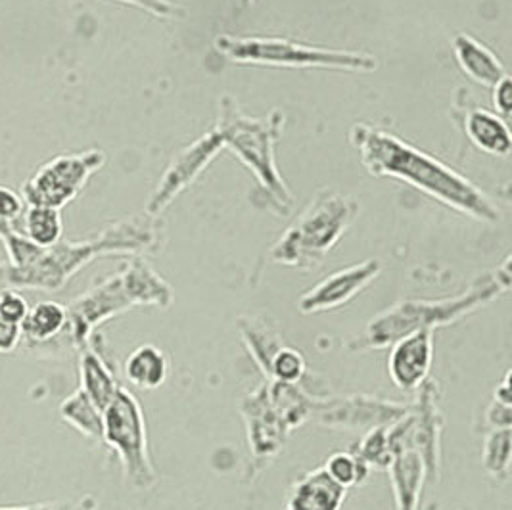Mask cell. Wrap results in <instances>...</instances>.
<instances>
[{"mask_svg": "<svg viewBox=\"0 0 512 510\" xmlns=\"http://www.w3.org/2000/svg\"><path fill=\"white\" fill-rule=\"evenodd\" d=\"M350 142L363 167L373 177H388L415 186L422 194L476 221H501V209L491 202L486 192L447 163L399 139L394 133L369 123H355L351 127Z\"/></svg>", "mask_w": 512, "mask_h": 510, "instance_id": "6da1fadb", "label": "cell"}, {"mask_svg": "<svg viewBox=\"0 0 512 510\" xmlns=\"http://www.w3.org/2000/svg\"><path fill=\"white\" fill-rule=\"evenodd\" d=\"M160 244V223L148 213L135 215L106 227L94 238L81 242L60 240L50 248H43L33 263L20 269L0 263V290L58 292L96 257L156 252Z\"/></svg>", "mask_w": 512, "mask_h": 510, "instance_id": "7a4b0ae2", "label": "cell"}, {"mask_svg": "<svg viewBox=\"0 0 512 510\" xmlns=\"http://www.w3.org/2000/svg\"><path fill=\"white\" fill-rule=\"evenodd\" d=\"M511 257L503 261L493 273L480 275L470 284V288L447 300H405L382 311L371 319L363 334L348 342L350 351H371L390 348L397 340L440 326L453 325L466 315L474 313L478 307L495 302L501 294L511 290Z\"/></svg>", "mask_w": 512, "mask_h": 510, "instance_id": "3957f363", "label": "cell"}, {"mask_svg": "<svg viewBox=\"0 0 512 510\" xmlns=\"http://www.w3.org/2000/svg\"><path fill=\"white\" fill-rule=\"evenodd\" d=\"M173 302L171 286L150 263L133 255L117 273L98 280L85 294L75 298L68 309L66 344L83 351L93 344L94 330L133 307L167 309Z\"/></svg>", "mask_w": 512, "mask_h": 510, "instance_id": "277c9868", "label": "cell"}, {"mask_svg": "<svg viewBox=\"0 0 512 510\" xmlns=\"http://www.w3.org/2000/svg\"><path fill=\"white\" fill-rule=\"evenodd\" d=\"M315 395L305 392L300 384L265 380L256 392L246 395L238 411L244 418L250 447L248 480H254L279 457L288 436L311 422Z\"/></svg>", "mask_w": 512, "mask_h": 510, "instance_id": "5b68a950", "label": "cell"}, {"mask_svg": "<svg viewBox=\"0 0 512 510\" xmlns=\"http://www.w3.org/2000/svg\"><path fill=\"white\" fill-rule=\"evenodd\" d=\"M217 125L225 137V150H231L254 173L259 192L269 198L267 208L286 215L292 208V194L275 162V144L284 129V116L280 112L267 117L244 116L233 98L225 96Z\"/></svg>", "mask_w": 512, "mask_h": 510, "instance_id": "8992f818", "label": "cell"}, {"mask_svg": "<svg viewBox=\"0 0 512 510\" xmlns=\"http://www.w3.org/2000/svg\"><path fill=\"white\" fill-rule=\"evenodd\" d=\"M359 204L346 194L321 190L271 248V261L311 273L350 229Z\"/></svg>", "mask_w": 512, "mask_h": 510, "instance_id": "52a82bcc", "label": "cell"}, {"mask_svg": "<svg viewBox=\"0 0 512 510\" xmlns=\"http://www.w3.org/2000/svg\"><path fill=\"white\" fill-rule=\"evenodd\" d=\"M215 50L236 64L298 68V70H334L371 73L378 68L373 54L357 50L309 47L282 37H234L219 35L213 41Z\"/></svg>", "mask_w": 512, "mask_h": 510, "instance_id": "ba28073f", "label": "cell"}, {"mask_svg": "<svg viewBox=\"0 0 512 510\" xmlns=\"http://www.w3.org/2000/svg\"><path fill=\"white\" fill-rule=\"evenodd\" d=\"M102 420V441L116 453L127 484L140 491L156 486L158 474L150 459L146 420L139 399L121 386L104 409Z\"/></svg>", "mask_w": 512, "mask_h": 510, "instance_id": "9c48e42d", "label": "cell"}, {"mask_svg": "<svg viewBox=\"0 0 512 510\" xmlns=\"http://www.w3.org/2000/svg\"><path fill=\"white\" fill-rule=\"evenodd\" d=\"M417 392V401L409 405V411L388 426V441L394 455L403 451L417 453L424 466V484L434 487L440 480L442 464L440 384L428 378Z\"/></svg>", "mask_w": 512, "mask_h": 510, "instance_id": "30bf717a", "label": "cell"}, {"mask_svg": "<svg viewBox=\"0 0 512 510\" xmlns=\"http://www.w3.org/2000/svg\"><path fill=\"white\" fill-rule=\"evenodd\" d=\"M106 163L102 150L62 154L39 167L25 183L22 196L29 206L62 209L85 188L87 181Z\"/></svg>", "mask_w": 512, "mask_h": 510, "instance_id": "8fae6325", "label": "cell"}, {"mask_svg": "<svg viewBox=\"0 0 512 510\" xmlns=\"http://www.w3.org/2000/svg\"><path fill=\"white\" fill-rule=\"evenodd\" d=\"M409 411V405L374 395H315L311 422L332 430H371L388 426Z\"/></svg>", "mask_w": 512, "mask_h": 510, "instance_id": "7c38bea8", "label": "cell"}, {"mask_svg": "<svg viewBox=\"0 0 512 510\" xmlns=\"http://www.w3.org/2000/svg\"><path fill=\"white\" fill-rule=\"evenodd\" d=\"M221 150H225V137L219 125H215L210 133L202 135L200 139L188 144L187 148H183L173 158V162L169 163L160 185L146 204V213L152 217L160 215L163 209L202 175V171Z\"/></svg>", "mask_w": 512, "mask_h": 510, "instance_id": "4fadbf2b", "label": "cell"}, {"mask_svg": "<svg viewBox=\"0 0 512 510\" xmlns=\"http://www.w3.org/2000/svg\"><path fill=\"white\" fill-rule=\"evenodd\" d=\"M380 271H382V265L376 259H367L363 263L336 271L330 277L321 280L317 286H313L311 290H307L300 298L298 307L303 315L334 311L351 302L367 286H371L374 280L378 279Z\"/></svg>", "mask_w": 512, "mask_h": 510, "instance_id": "5bb4252c", "label": "cell"}, {"mask_svg": "<svg viewBox=\"0 0 512 510\" xmlns=\"http://www.w3.org/2000/svg\"><path fill=\"white\" fill-rule=\"evenodd\" d=\"M390 348L388 372L392 382L403 392H417L428 380L434 363V332L409 334Z\"/></svg>", "mask_w": 512, "mask_h": 510, "instance_id": "9a60e30c", "label": "cell"}, {"mask_svg": "<svg viewBox=\"0 0 512 510\" xmlns=\"http://www.w3.org/2000/svg\"><path fill=\"white\" fill-rule=\"evenodd\" d=\"M461 121L468 140L484 154L495 158H507L511 154V129L505 117L497 116L478 106H468Z\"/></svg>", "mask_w": 512, "mask_h": 510, "instance_id": "2e32d148", "label": "cell"}, {"mask_svg": "<svg viewBox=\"0 0 512 510\" xmlns=\"http://www.w3.org/2000/svg\"><path fill=\"white\" fill-rule=\"evenodd\" d=\"M348 489L338 486L319 466L302 476L288 495L286 510H340Z\"/></svg>", "mask_w": 512, "mask_h": 510, "instance_id": "e0dca14e", "label": "cell"}, {"mask_svg": "<svg viewBox=\"0 0 512 510\" xmlns=\"http://www.w3.org/2000/svg\"><path fill=\"white\" fill-rule=\"evenodd\" d=\"M453 52L459 68L478 85L495 87L503 77L509 75L501 58L468 33H457L453 37Z\"/></svg>", "mask_w": 512, "mask_h": 510, "instance_id": "ac0fdd59", "label": "cell"}, {"mask_svg": "<svg viewBox=\"0 0 512 510\" xmlns=\"http://www.w3.org/2000/svg\"><path fill=\"white\" fill-rule=\"evenodd\" d=\"M79 378V388L91 397V401L102 413L121 388L114 369L106 363L102 353L94 348V342L89 348L79 351Z\"/></svg>", "mask_w": 512, "mask_h": 510, "instance_id": "d6986e66", "label": "cell"}, {"mask_svg": "<svg viewBox=\"0 0 512 510\" xmlns=\"http://www.w3.org/2000/svg\"><path fill=\"white\" fill-rule=\"evenodd\" d=\"M396 510H420L424 491V466L417 453L403 451L388 466Z\"/></svg>", "mask_w": 512, "mask_h": 510, "instance_id": "ffe728a7", "label": "cell"}, {"mask_svg": "<svg viewBox=\"0 0 512 510\" xmlns=\"http://www.w3.org/2000/svg\"><path fill=\"white\" fill-rule=\"evenodd\" d=\"M68 326V309L62 303L45 300L29 309L24 323L22 336L29 344L47 346L64 338Z\"/></svg>", "mask_w": 512, "mask_h": 510, "instance_id": "44dd1931", "label": "cell"}, {"mask_svg": "<svg viewBox=\"0 0 512 510\" xmlns=\"http://www.w3.org/2000/svg\"><path fill=\"white\" fill-rule=\"evenodd\" d=\"M123 374L127 382L139 390H158L167 380L169 361L162 349L146 344L127 357Z\"/></svg>", "mask_w": 512, "mask_h": 510, "instance_id": "7402d4cb", "label": "cell"}, {"mask_svg": "<svg viewBox=\"0 0 512 510\" xmlns=\"http://www.w3.org/2000/svg\"><path fill=\"white\" fill-rule=\"evenodd\" d=\"M238 332L250 357L256 361L259 371L263 372V376H267L275 353L284 346L279 330L269 325V321L263 317H240Z\"/></svg>", "mask_w": 512, "mask_h": 510, "instance_id": "603a6c76", "label": "cell"}, {"mask_svg": "<svg viewBox=\"0 0 512 510\" xmlns=\"http://www.w3.org/2000/svg\"><path fill=\"white\" fill-rule=\"evenodd\" d=\"M60 415L85 438L102 440V430H104L102 411L81 388L64 399L60 407Z\"/></svg>", "mask_w": 512, "mask_h": 510, "instance_id": "cb8c5ba5", "label": "cell"}, {"mask_svg": "<svg viewBox=\"0 0 512 510\" xmlns=\"http://www.w3.org/2000/svg\"><path fill=\"white\" fill-rule=\"evenodd\" d=\"M25 236L39 248H50L62 240V217L60 209L29 206L24 217Z\"/></svg>", "mask_w": 512, "mask_h": 510, "instance_id": "d4e9b609", "label": "cell"}, {"mask_svg": "<svg viewBox=\"0 0 512 510\" xmlns=\"http://www.w3.org/2000/svg\"><path fill=\"white\" fill-rule=\"evenodd\" d=\"M388 426H378V428L367 430L363 434V438L351 447V451L371 470L373 468L374 470H388V466L396 457L390 447V441H388Z\"/></svg>", "mask_w": 512, "mask_h": 510, "instance_id": "484cf974", "label": "cell"}, {"mask_svg": "<svg viewBox=\"0 0 512 510\" xmlns=\"http://www.w3.org/2000/svg\"><path fill=\"white\" fill-rule=\"evenodd\" d=\"M512 457V430L499 428L491 430L482 449V463L493 478H505L511 468Z\"/></svg>", "mask_w": 512, "mask_h": 510, "instance_id": "4316f807", "label": "cell"}, {"mask_svg": "<svg viewBox=\"0 0 512 510\" xmlns=\"http://www.w3.org/2000/svg\"><path fill=\"white\" fill-rule=\"evenodd\" d=\"M326 474L344 489L365 484L371 468L363 463L353 451H338L328 457L325 466Z\"/></svg>", "mask_w": 512, "mask_h": 510, "instance_id": "83f0119b", "label": "cell"}, {"mask_svg": "<svg viewBox=\"0 0 512 510\" xmlns=\"http://www.w3.org/2000/svg\"><path fill=\"white\" fill-rule=\"evenodd\" d=\"M307 372V363L303 357L302 351L290 346H282L275 353L269 372L265 380H277V382H286V384H300Z\"/></svg>", "mask_w": 512, "mask_h": 510, "instance_id": "f1b7e54d", "label": "cell"}, {"mask_svg": "<svg viewBox=\"0 0 512 510\" xmlns=\"http://www.w3.org/2000/svg\"><path fill=\"white\" fill-rule=\"evenodd\" d=\"M24 215V200L8 186H0V240L10 232L20 231L18 221Z\"/></svg>", "mask_w": 512, "mask_h": 510, "instance_id": "f546056e", "label": "cell"}, {"mask_svg": "<svg viewBox=\"0 0 512 510\" xmlns=\"http://www.w3.org/2000/svg\"><path fill=\"white\" fill-rule=\"evenodd\" d=\"M29 309H31L29 303L25 302L24 296L18 290H12V288L0 290V317L2 319L22 325Z\"/></svg>", "mask_w": 512, "mask_h": 510, "instance_id": "4dcf8cb0", "label": "cell"}, {"mask_svg": "<svg viewBox=\"0 0 512 510\" xmlns=\"http://www.w3.org/2000/svg\"><path fill=\"white\" fill-rule=\"evenodd\" d=\"M114 2L135 6L156 18H173L179 12V8L171 0H114Z\"/></svg>", "mask_w": 512, "mask_h": 510, "instance_id": "1f68e13d", "label": "cell"}, {"mask_svg": "<svg viewBox=\"0 0 512 510\" xmlns=\"http://www.w3.org/2000/svg\"><path fill=\"white\" fill-rule=\"evenodd\" d=\"M486 424L491 430L499 428H511L512 426V405H505L499 401H491L486 409Z\"/></svg>", "mask_w": 512, "mask_h": 510, "instance_id": "d6a6232c", "label": "cell"}, {"mask_svg": "<svg viewBox=\"0 0 512 510\" xmlns=\"http://www.w3.org/2000/svg\"><path fill=\"white\" fill-rule=\"evenodd\" d=\"M493 104H495V110H497L501 116H511L512 81L509 75L503 77V79L493 87Z\"/></svg>", "mask_w": 512, "mask_h": 510, "instance_id": "836d02e7", "label": "cell"}, {"mask_svg": "<svg viewBox=\"0 0 512 510\" xmlns=\"http://www.w3.org/2000/svg\"><path fill=\"white\" fill-rule=\"evenodd\" d=\"M24 340L22 325L10 323L0 317V353H12Z\"/></svg>", "mask_w": 512, "mask_h": 510, "instance_id": "e575fe53", "label": "cell"}, {"mask_svg": "<svg viewBox=\"0 0 512 510\" xmlns=\"http://www.w3.org/2000/svg\"><path fill=\"white\" fill-rule=\"evenodd\" d=\"M493 399L499 403H505V405H512L511 371H507L503 382L497 386Z\"/></svg>", "mask_w": 512, "mask_h": 510, "instance_id": "d590c367", "label": "cell"}, {"mask_svg": "<svg viewBox=\"0 0 512 510\" xmlns=\"http://www.w3.org/2000/svg\"><path fill=\"white\" fill-rule=\"evenodd\" d=\"M96 509V499L93 495H85L83 499H79L77 503L71 505H62L60 510H94Z\"/></svg>", "mask_w": 512, "mask_h": 510, "instance_id": "8d00e7d4", "label": "cell"}, {"mask_svg": "<svg viewBox=\"0 0 512 510\" xmlns=\"http://www.w3.org/2000/svg\"><path fill=\"white\" fill-rule=\"evenodd\" d=\"M62 505H27V507H0V510H60Z\"/></svg>", "mask_w": 512, "mask_h": 510, "instance_id": "74e56055", "label": "cell"}, {"mask_svg": "<svg viewBox=\"0 0 512 510\" xmlns=\"http://www.w3.org/2000/svg\"><path fill=\"white\" fill-rule=\"evenodd\" d=\"M244 2H246V4H250V2H254V0H244Z\"/></svg>", "mask_w": 512, "mask_h": 510, "instance_id": "f35d334b", "label": "cell"}]
</instances>
